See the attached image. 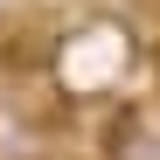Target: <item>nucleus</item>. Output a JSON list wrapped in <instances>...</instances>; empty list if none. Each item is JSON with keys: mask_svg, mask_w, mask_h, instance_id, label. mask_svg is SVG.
<instances>
[]
</instances>
